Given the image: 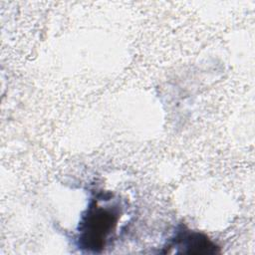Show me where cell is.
<instances>
[{
    "label": "cell",
    "mask_w": 255,
    "mask_h": 255,
    "mask_svg": "<svg viewBox=\"0 0 255 255\" xmlns=\"http://www.w3.org/2000/svg\"><path fill=\"white\" fill-rule=\"evenodd\" d=\"M123 209L112 193H97L82 213L77 228V246L89 253H101L116 235Z\"/></svg>",
    "instance_id": "6da1fadb"
},
{
    "label": "cell",
    "mask_w": 255,
    "mask_h": 255,
    "mask_svg": "<svg viewBox=\"0 0 255 255\" xmlns=\"http://www.w3.org/2000/svg\"><path fill=\"white\" fill-rule=\"evenodd\" d=\"M164 253L175 254H215L219 252V246L207 235L199 231L189 229L184 224L176 227L172 236L168 239Z\"/></svg>",
    "instance_id": "7a4b0ae2"
}]
</instances>
